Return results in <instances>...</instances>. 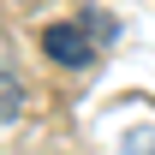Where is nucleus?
<instances>
[{"label":"nucleus","mask_w":155,"mask_h":155,"mask_svg":"<svg viewBox=\"0 0 155 155\" xmlns=\"http://www.w3.org/2000/svg\"><path fill=\"white\" fill-rule=\"evenodd\" d=\"M114 36H119V18L107 12V6H78L66 24H48V30H42V48H48L54 66L90 72V66L114 48Z\"/></svg>","instance_id":"nucleus-1"},{"label":"nucleus","mask_w":155,"mask_h":155,"mask_svg":"<svg viewBox=\"0 0 155 155\" xmlns=\"http://www.w3.org/2000/svg\"><path fill=\"white\" fill-rule=\"evenodd\" d=\"M18 107H24V90L0 72V125H6V119H18Z\"/></svg>","instance_id":"nucleus-2"}]
</instances>
